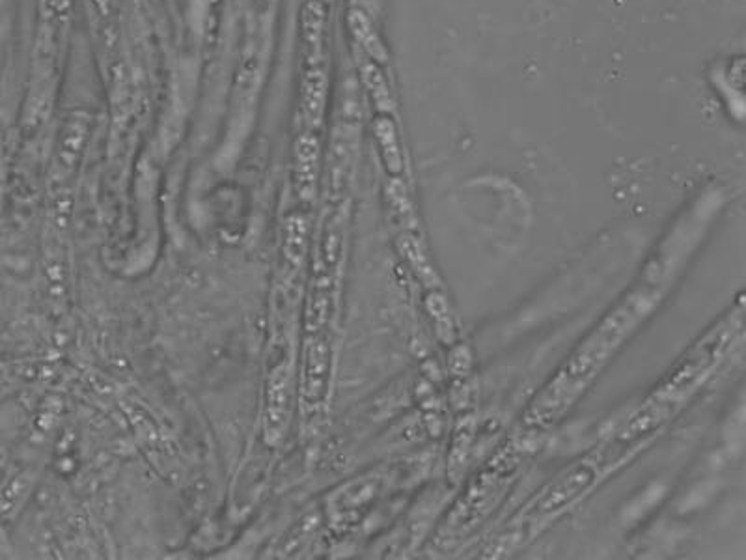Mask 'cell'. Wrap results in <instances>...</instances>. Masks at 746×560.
<instances>
[{
	"label": "cell",
	"instance_id": "1",
	"mask_svg": "<svg viewBox=\"0 0 746 560\" xmlns=\"http://www.w3.org/2000/svg\"><path fill=\"white\" fill-rule=\"evenodd\" d=\"M670 245L672 243L664 245L659 256H655L646 267L635 288L597 323L594 331L582 340L579 348L569 355L566 363L532 400L525 413L526 428L543 430L560 419L592 385L614 353L622 348L623 342L635 333L636 327L661 303L672 275V258L679 252V247H676L672 254Z\"/></svg>",
	"mask_w": 746,
	"mask_h": 560
},
{
	"label": "cell",
	"instance_id": "2",
	"mask_svg": "<svg viewBox=\"0 0 746 560\" xmlns=\"http://www.w3.org/2000/svg\"><path fill=\"white\" fill-rule=\"evenodd\" d=\"M735 333L733 318H728L711 329L707 335L692 348L687 357L677 364L657 385L642 406L625 420L622 428L608 439L605 445L595 452V458L607 473L610 467L622 463L636 448L644 445L648 439L663 430L664 424L676 417L683 406L691 400L692 394L711 374L715 364L728 348Z\"/></svg>",
	"mask_w": 746,
	"mask_h": 560
},
{
	"label": "cell",
	"instance_id": "3",
	"mask_svg": "<svg viewBox=\"0 0 746 560\" xmlns=\"http://www.w3.org/2000/svg\"><path fill=\"white\" fill-rule=\"evenodd\" d=\"M603 467L595 456L573 463L562 475L556 476L549 486L526 504L525 508L510 521L508 529L498 536L500 551H512L528 542L536 532L549 525L551 519L560 516L571 504L577 503L586 491L592 490Z\"/></svg>",
	"mask_w": 746,
	"mask_h": 560
},
{
	"label": "cell",
	"instance_id": "4",
	"mask_svg": "<svg viewBox=\"0 0 746 560\" xmlns=\"http://www.w3.org/2000/svg\"><path fill=\"white\" fill-rule=\"evenodd\" d=\"M517 467L519 454L513 447H510V450H502L495 460L487 463L484 471L470 484L467 495L457 503L454 512L450 514L446 534L459 536L461 532L465 534L476 523H480L504 495L502 491L510 486Z\"/></svg>",
	"mask_w": 746,
	"mask_h": 560
},
{
	"label": "cell",
	"instance_id": "5",
	"mask_svg": "<svg viewBox=\"0 0 746 560\" xmlns=\"http://www.w3.org/2000/svg\"><path fill=\"white\" fill-rule=\"evenodd\" d=\"M329 363H331V355H329L327 340L316 338L306 353V366H304L303 392L306 406L314 407L321 404L327 391Z\"/></svg>",
	"mask_w": 746,
	"mask_h": 560
},
{
	"label": "cell",
	"instance_id": "6",
	"mask_svg": "<svg viewBox=\"0 0 746 560\" xmlns=\"http://www.w3.org/2000/svg\"><path fill=\"white\" fill-rule=\"evenodd\" d=\"M319 142L312 133L301 135L295 142V189L299 196L312 198L318 180Z\"/></svg>",
	"mask_w": 746,
	"mask_h": 560
},
{
	"label": "cell",
	"instance_id": "7",
	"mask_svg": "<svg viewBox=\"0 0 746 560\" xmlns=\"http://www.w3.org/2000/svg\"><path fill=\"white\" fill-rule=\"evenodd\" d=\"M327 98V75L321 64L308 66L301 86V107L308 126H319Z\"/></svg>",
	"mask_w": 746,
	"mask_h": 560
},
{
	"label": "cell",
	"instance_id": "8",
	"mask_svg": "<svg viewBox=\"0 0 746 560\" xmlns=\"http://www.w3.org/2000/svg\"><path fill=\"white\" fill-rule=\"evenodd\" d=\"M301 28H303L304 53H306L308 66L321 64V60H323V28H325L323 2L310 0L304 6Z\"/></svg>",
	"mask_w": 746,
	"mask_h": 560
},
{
	"label": "cell",
	"instance_id": "9",
	"mask_svg": "<svg viewBox=\"0 0 746 560\" xmlns=\"http://www.w3.org/2000/svg\"><path fill=\"white\" fill-rule=\"evenodd\" d=\"M347 27L366 56H370L373 62H387V49L381 42V38L377 36L368 15L359 8H351L347 12Z\"/></svg>",
	"mask_w": 746,
	"mask_h": 560
},
{
	"label": "cell",
	"instance_id": "10",
	"mask_svg": "<svg viewBox=\"0 0 746 560\" xmlns=\"http://www.w3.org/2000/svg\"><path fill=\"white\" fill-rule=\"evenodd\" d=\"M373 133L381 148V155H383L388 172L400 174L403 170V155H401L400 139H398V131H396L394 122L387 116H379L373 122Z\"/></svg>",
	"mask_w": 746,
	"mask_h": 560
},
{
	"label": "cell",
	"instance_id": "11",
	"mask_svg": "<svg viewBox=\"0 0 746 560\" xmlns=\"http://www.w3.org/2000/svg\"><path fill=\"white\" fill-rule=\"evenodd\" d=\"M359 68L362 83L370 90V96H372L373 103L377 105V109L381 112L394 111V99L390 94L387 79L383 71L379 70V66L373 60L360 58Z\"/></svg>",
	"mask_w": 746,
	"mask_h": 560
},
{
	"label": "cell",
	"instance_id": "12",
	"mask_svg": "<svg viewBox=\"0 0 746 560\" xmlns=\"http://www.w3.org/2000/svg\"><path fill=\"white\" fill-rule=\"evenodd\" d=\"M319 2H331V0H319Z\"/></svg>",
	"mask_w": 746,
	"mask_h": 560
}]
</instances>
